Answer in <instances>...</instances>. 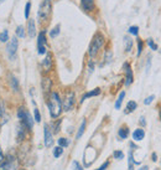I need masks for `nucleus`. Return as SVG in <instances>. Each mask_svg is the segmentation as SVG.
<instances>
[{"label":"nucleus","instance_id":"f257e3e1","mask_svg":"<svg viewBox=\"0 0 161 170\" xmlns=\"http://www.w3.org/2000/svg\"><path fill=\"white\" fill-rule=\"evenodd\" d=\"M48 109H50V114L52 118H57L60 117L61 112H62V101L58 96L57 92H51L50 95V98H48Z\"/></svg>","mask_w":161,"mask_h":170},{"label":"nucleus","instance_id":"f03ea898","mask_svg":"<svg viewBox=\"0 0 161 170\" xmlns=\"http://www.w3.org/2000/svg\"><path fill=\"white\" fill-rule=\"evenodd\" d=\"M104 42H105V39H104V36H103L102 33H97V34L93 36L92 42H91L89 49H88V55H89L92 59L96 57L98 51H99V50L102 49V46L104 45Z\"/></svg>","mask_w":161,"mask_h":170},{"label":"nucleus","instance_id":"7ed1b4c3","mask_svg":"<svg viewBox=\"0 0 161 170\" xmlns=\"http://www.w3.org/2000/svg\"><path fill=\"white\" fill-rule=\"evenodd\" d=\"M51 10H52L51 0H42L41 5H40V9H38V14H37L38 21L40 23L46 21L51 15Z\"/></svg>","mask_w":161,"mask_h":170},{"label":"nucleus","instance_id":"20e7f679","mask_svg":"<svg viewBox=\"0 0 161 170\" xmlns=\"http://www.w3.org/2000/svg\"><path fill=\"white\" fill-rule=\"evenodd\" d=\"M18 117H19V119L28 127L29 131L33 127V119H32L31 114L26 111V108H24V107L19 108V111H18Z\"/></svg>","mask_w":161,"mask_h":170},{"label":"nucleus","instance_id":"39448f33","mask_svg":"<svg viewBox=\"0 0 161 170\" xmlns=\"http://www.w3.org/2000/svg\"><path fill=\"white\" fill-rule=\"evenodd\" d=\"M37 52H38V55L47 54V51H46V33L45 31H41L37 36Z\"/></svg>","mask_w":161,"mask_h":170},{"label":"nucleus","instance_id":"423d86ee","mask_svg":"<svg viewBox=\"0 0 161 170\" xmlns=\"http://www.w3.org/2000/svg\"><path fill=\"white\" fill-rule=\"evenodd\" d=\"M43 143H45L46 148H51L53 145V134H52L48 124L43 126Z\"/></svg>","mask_w":161,"mask_h":170},{"label":"nucleus","instance_id":"0eeeda50","mask_svg":"<svg viewBox=\"0 0 161 170\" xmlns=\"http://www.w3.org/2000/svg\"><path fill=\"white\" fill-rule=\"evenodd\" d=\"M18 46H19V41H18V37H13L10 40V42L6 46V51H8V55L10 56L11 60L15 59V55H16V51H18Z\"/></svg>","mask_w":161,"mask_h":170},{"label":"nucleus","instance_id":"6e6552de","mask_svg":"<svg viewBox=\"0 0 161 170\" xmlns=\"http://www.w3.org/2000/svg\"><path fill=\"white\" fill-rule=\"evenodd\" d=\"M123 70H124V73H125V81H124V85L129 87L133 82H134V75H133V70L130 67V64L129 62H124L123 65Z\"/></svg>","mask_w":161,"mask_h":170},{"label":"nucleus","instance_id":"1a4fd4ad","mask_svg":"<svg viewBox=\"0 0 161 170\" xmlns=\"http://www.w3.org/2000/svg\"><path fill=\"white\" fill-rule=\"evenodd\" d=\"M73 106H74V93L69 92V93L66 95L63 102H62V109L68 112V111H71L73 108Z\"/></svg>","mask_w":161,"mask_h":170},{"label":"nucleus","instance_id":"9d476101","mask_svg":"<svg viewBox=\"0 0 161 170\" xmlns=\"http://www.w3.org/2000/svg\"><path fill=\"white\" fill-rule=\"evenodd\" d=\"M42 66H43L46 72L51 71V68H52V55H51L50 52L46 54V57H45L43 61H42Z\"/></svg>","mask_w":161,"mask_h":170},{"label":"nucleus","instance_id":"9b49d317","mask_svg":"<svg viewBox=\"0 0 161 170\" xmlns=\"http://www.w3.org/2000/svg\"><path fill=\"white\" fill-rule=\"evenodd\" d=\"M14 158L13 157H8V159H4L3 163H0V170H11L14 165Z\"/></svg>","mask_w":161,"mask_h":170},{"label":"nucleus","instance_id":"f8f14e48","mask_svg":"<svg viewBox=\"0 0 161 170\" xmlns=\"http://www.w3.org/2000/svg\"><path fill=\"white\" fill-rule=\"evenodd\" d=\"M145 138V131L141 129V128H138L133 132V140L134 142H140Z\"/></svg>","mask_w":161,"mask_h":170},{"label":"nucleus","instance_id":"ddd939ff","mask_svg":"<svg viewBox=\"0 0 161 170\" xmlns=\"http://www.w3.org/2000/svg\"><path fill=\"white\" fill-rule=\"evenodd\" d=\"M28 34H29L30 39H32L36 35V25H35V20L33 19H29V23H28Z\"/></svg>","mask_w":161,"mask_h":170},{"label":"nucleus","instance_id":"4468645a","mask_svg":"<svg viewBox=\"0 0 161 170\" xmlns=\"http://www.w3.org/2000/svg\"><path fill=\"white\" fill-rule=\"evenodd\" d=\"M51 86H52V81L50 77H43L42 78V91L45 93H48L50 90H51Z\"/></svg>","mask_w":161,"mask_h":170},{"label":"nucleus","instance_id":"2eb2a0df","mask_svg":"<svg viewBox=\"0 0 161 170\" xmlns=\"http://www.w3.org/2000/svg\"><path fill=\"white\" fill-rule=\"evenodd\" d=\"M81 5L86 11H92L94 9V0H81Z\"/></svg>","mask_w":161,"mask_h":170},{"label":"nucleus","instance_id":"dca6fc26","mask_svg":"<svg viewBox=\"0 0 161 170\" xmlns=\"http://www.w3.org/2000/svg\"><path fill=\"white\" fill-rule=\"evenodd\" d=\"M100 95V88H94L93 91H89V92H87L83 97H82V100H81V103H83L87 98H91V97H96V96H99Z\"/></svg>","mask_w":161,"mask_h":170},{"label":"nucleus","instance_id":"f3484780","mask_svg":"<svg viewBox=\"0 0 161 170\" xmlns=\"http://www.w3.org/2000/svg\"><path fill=\"white\" fill-rule=\"evenodd\" d=\"M25 128H28V127L23 122H20V124L18 126V142H20L25 138Z\"/></svg>","mask_w":161,"mask_h":170},{"label":"nucleus","instance_id":"a211bd4d","mask_svg":"<svg viewBox=\"0 0 161 170\" xmlns=\"http://www.w3.org/2000/svg\"><path fill=\"white\" fill-rule=\"evenodd\" d=\"M118 136L120 139H127L129 137V128L128 126H122L118 131Z\"/></svg>","mask_w":161,"mask_h":170},{"label":"nucleus","instance_id":"6ab92c4d","mask_svg":"<svg viewBox=\"0 0 161 170\" xmlns=\"http://www.w3.org/2000/svg\"><path fill=\"white\" fill-rule=\"evenodd\" d=\"M136 107H138V103L135 102V101H129V102L127 103V107H125V111H124V113H125V114L133 113V112L136 109Z\"/></svg>","mask_w":161,"mask_h":170},{"label":"nucleus","instance_id":"aec40b11","mask_svg":"<svg viewBox=\"0 0 161 170\" xmlns=\"http://www.w3.org/2000/svg\"><path fill=\"white\" fill-rule=\"evenodd\" d=\"M124 49L125 52H130L133 49V39L129 36H124Z\"/></svg>","mask_w":161,"mask_h":170},{"label":"nucleus","instance_id":"412c9836","mask_svg":"<svg viewBox=\"0 0 161 170\" xmlns=\"http://www.w3.org/2000/svg\"><path fill=\"white\" fill-rule=\"evenodd\" d=\"M86 124H87V122H86V119H83L82 123H81V127H79V129H78V132H77V134H76V139H81V138H82L84 131H86Z\"/></svg>","mask_w":161,"mask_h":170},{"label":"nucleus","instance_id":"4be33fe9","mask_svg":"<svg viewBox=\"0 0 161 170\" xmlns=\"http://www.w3.org/2000/svg\"><path fill=\"white\" fill-rule=\"evenodd\" d=\"M124 98H125V91H123V92L119 93V97L117 98V102H115V109H120L122 103L124 101Z\"/></svg>","mask_w":161,"mask_h":170},{"label":"nucleus","instance_id":"5701e85b","mask_svg":"<svg viewBox=\"0 0 161 170\" xmlns=\"http://www.w3.org/2000/svg\"><path fill=\"white\" fill-rule=\"evenodd\" d=\"M134 164H135V160H134L133 152H129L128 153V170H134Z\"/></svg>","mask_w":161,"mask_h":170},{"label":"nucleus","instance_id":"b1692460","mask_svg":"<svg viewBox=\"0 0 161 170\" xmlns=\"http://www.w3.org/2000/svg\"><path fill=\"white\" fill-rule=\"evenodd\" d=\"M61 33V26L60 25H56L51 31H50V36L52 37V39H55V37H57L58 35Z\"/></svg>","mask_w":161,"mask_h":170},{"label":"nucleus","instance_id":"393cba45","mask_svg":"<svg viewBox=\"0 0 161 170\" xmlns=\"http://www.w3.org/2000/svg\"><path fill=\"white\" fill-rule=\"evenodd\" d=\"M136 44H138V52H136V55L140 56L141 52H143V49H144V41L141 39H136Z\"/></svg>","mask_w":161,"mask_h":170},{"label":"nucleus","instance_id":"a878e982","mask_svg":"<svg viewBox=\"0 0 161 170\" xmlns=\"http://www.w3.org/2000/svg\"><path fill=\"white\" fill-rule=\"evenodd\" d=\"M63 154V148L62 147H56V148H53V157L55 158H60L61 155Z\"/></svg>","mask_w":161,"mask_h":170},{"label":"nucleus","instance_id":"bb28decb","mask_svg":"<svg viewBox=\"0 0 161 170\" xmlns=\"http://www.w3.org/2000/svg\"><path fill=\"white\" fill-rule=\"evenodd\" d=\"M129 34L133 35V36H138L139 35V26H136V25H133V26H130L129 28Z\"/></svg>","mask_w":161,"mask_h":170},{"label":"nucleus","instance_id":"cd10ccee","mask_svg":"<svg viewBox=\"0 0 161 170\" xmlns=\"http://www.w3.org/2000/svg\"><path fill=\"white\" fill-rule=\"evenodd\" d=\"M16 36L18 37H21V39H24L25 37V29H24V26H18V29H16Z\"/></svg>","mask_w":161,"mask_h":170},{"label":"nucleus","instance_id":"c85d7f7f","mask_svg":"<svg viewBox=\"0 0 161 170\" xmlns=\"http://www.w3.org/2000/svg\"><path fill=\"white\" fill-rule=\"evenodd\" d=\"M148 45H149V47H150L153 51H158V50H159V46L154 42L153 39H148Z\"/></svg>","mask_w":161,"mask_h":170},{"label":"nucleus","instance_id":"c756f323","mask_svg":"<svg viewBox=\"0 0 161 170\" xmlns=\"http://www.w3.org/2000/svg\"><path fill=\"white\" fill-rule=\"evenodd\" d=\"M58 145L62 147V148H67L69 145V140L67 138H60L58 139Z\"/></svg>","mask_w":161,"mask_h":170},{"label":"nucleus","instance_id":"7c9ffc66","mask_svg":"<svg viewBox=\"0 0 161 170\" xmlns=\"http://www.w3.org/2000/svg\"><path fill=\"white\" fill-rule=\"evenodd\" d=\"M113 157H114L117 160H122V159H124V153H123L122 150H115V152L113 153Z\"/></svg>","mask_w":161,"mask_h":170},{"label":"nucleus","instance_id":"2f4dec72","mask_svg":"<svg viewBox=\"0 0 161 170\" xmlns=\"http://www.w3.org/2000/svg\"><path fill=\"white\" fill-rule=\"evenodd\" d=\"M9 40V31L8 30H4V33L0 34V41L1 42H6Z\"/></svg>","mask_w":161,"mask_h":170},{"label":"nucleus","instance_id":"473e14b6","mask_svg":"<svg viewBox=\"0 0 161 170\" xmlns=\"http://www.w3.org/2000/svg\"><path fill=\"white\" fill-rule=\"evenodd\" d=\"M30 9H31V3L28 1L26 5H25V19L29 20V16H30Z\"/></svg>","mask_w":161,"mask_h":170},{"label":"nucleus","instance_id":"72a5a7b5","mask_svg":"<svg viewBox=\"0 0 161 170\" xmlns=\"http://www.w3.org/2000/svg\"><path fill=\"white\" fill-rule=\"evenodd\" d=\"M11 87L14 91H19V82H18L16 77H11Z\"/></svg>","mask_w":161,"mask_h":170},{"label":"nucleus","instance_id":"f704fd0d","mask_svg":"<svg viewBox=\"0 0 161 170\" xmlns=\"http://www.w3.org/2000/svg\"><path fill=\"white\" fill-rule=\"evenodd\" d=\"M33 116H35V121H36L37 123H40V122H41V114H40V111H38L37 108L33 109Z\"/></svg>","mask_w":161,"mask_h":170},{"label":"nucleus","instance_id":"c9c22d12","mask_svg":"<svg viewBox=\"0 0 161 170\" xmlns=\"http://www.w3.org/2000/svg\"><path fill=\"white\" fill-rule=\"evenodd\" d=\"M154 100H155V95H151V96H149V97H146L144 100V104L149 106V104H151V103L154 102Z\"/></svg>","mask_w":161,"mask_h":170},{"label":"nucleus","instance_id":"e433bc0d","mask_svg":"<svg viewBox=\"0 0 161 170\" xmlns=\"http://www.w3.org/2000/svg\"><path fill=\"white\" fill-rule=\"evenodd\" d=\"M60 124H61V119H58V122H56L55 124H52V128H53V133H58L60 132Z\"/></svg>","mask_w":161,"mask_h":170},{"label":"nucleus","instance_id":"4c0bfd02","mask_svg":"<svg viewBox=\"0 0 161 170\" xmlns=\"http://www.w3.org/2000/svg\"><path fill=\"white\" fill-rule=\"evenodd\" d=\"M72 167H73V170H84L82 167H81V164H79L77 160H74V162L72 163Z\"/></svg>","mask_w":161,"mask_h":170},{"label":"nucleus","instance_id":"58836bf2","mask_svg":"<svg viewBox=\"0 0 161 170\" xmlns=\"http://www.w3.org/2000/svg\"><path fill=\"white\" fill-rule=\"evenodd\" d=\"M112 56H113V55H112V52H110V51H107V54H105V62H107V64H109V62H110Z\"/></svg>","mask_w":161,"mask_h":170},{"label":"nucleus","instance_id":"ea45409f","mask_svg":"<svg viewBox=\"0 0 161 170\" xmlns=\"http://www.w3.org/2000/svg\"><path fill=\"white\" fill-rule=\"evenodd\" d=\"M108 167H109V162H104V163H103V164H102V165H100L97 170H105Z\"/></svg>","mask_w":161,"mask_h":170},{"label":"nucleus","instance_id":"a19ab883","mask_svg":"<svg viewBox=\"0 0 161 170\" xmlns=\"http://www.w3.org/2000/svg\"><path fill=\"white\" fill-rule=\"evenodd\" d=\"M88 70H89V73H92L93 71H94V62L91 60L89 61V64H88Z\"/></svg>","mask_w":161,"mask_h":170},{"label":"nucleus","instance_id":"79ce46f5","mask_svg":"<svg viewBox=\"0 0 161 170\" xmlns=\"http://www.w3.org/2000/svg\"><path fill=\"white\" fill-rule=\"evenodd\" d=\"M150 66H151V57L149 56V59H148V65H146V72H149V70H150Z\"/></svg>","mask_w":161,"mask_h":170},{"label":"nucleus","instance_id":"37998d69","mask_svg":"<svg viewBox=\"0 0 161 170\" xmlns=\"http://www.w3.org/2000/svg\"><path fill=\"white\" fill-rule=\"evenodd\" d=\"M3 114H4V104H3L1 98H0V116H3Z\"/></svg>","mask_w":161,"mask_h":170},{"label":"nucleus","instance_id":"c03bdc74","mask_svg":"<svg viewBox=\"0 0 161 170\" xmlns=\"http://www.w3.org/2000/svg\"><path fill=\"white\" fill-rule=\"evenodd\" d=\"M140 124H141L143 127H145V126H146V121H145V118H144V117H140Z\"/></svg>","mask_w":161,"mask_h":170},{"label":"nucleus","instance_id":"a18cd8bd","mask_svg":"<svg viewBox=\"0 0 161 170\" xmlns=\"http://www.w3.org/2000/svg\"><path fill=\"white\" fill-rule=\"evenodd\" d=\"M151 160H153L154 163H156V160H158V155H156V153H153V154H151Z\"/></svg>","mask_w":161,"mask_h":170},{"label":"nucleus","instance_id":"49530a36","mask_svg":"<svg viewBox=\"0 0 161 170\" xmlns=\"http://www.w3.org/2000/svg\"><path fill=\"white\" fill-rule=\"evenodd\" d=\"M4 154H3V150H1V147H0V163H3L4 162Z\"/></svg>","mask_w":161,"mask_h":170},{"label":"nucleus","instance_id":"de8ad7c7","mask_svg":"<svg viewBox=\"0 0 161 170\" xmlns=\"http://www.w3.org/2000/svg\"><path fill=\"white\" fill-rule=\"evenodd\" d=\"M129 145H130V148H131V149H138V145H135L133 142H130V144H129Z\"/></svg>","mask_w":161,"mask_h":170},{"label":"nucleus","instance_id":"09e8293b","mask_svg":"<svg viewBox=\"0 0 161 170\" xmlns=\"http://www.w3.org/2000/svg\"><path fill=\"white\" fill-rule=\"evenodd\" d=\"M138 170H149V167L148 165H144V167H141V168H139Z\"/></svg>","mask_w":161,"mask_h":170},{"label":"nucleus","instance_id":"8fccbe9b","mask_svg":"<svg viewBox=\"0 0 161 170\" xmlns=\"http://www.w3.org/2000/svg\"><path fill=\"white\" fill-rule=\"evenodd\" d=\"M4 1H5V0H0V4H3V3H4Z\"/></svg>","mask_w":161,"mask_h":170},{"label":"nucleus","instance_id":"3c124183","mask_svg":"<svg viewBox=\"0 0 161 170\" xmlns=\"http://www.w3.org/2000/svg\"><path fill=\"white\" fill-rule=\"evenodd\" d=\"M160 121H161V107H160Z\"/></svg>","mask_w":161,"mask_h":170},{"label":"nucleus","instance_id":"603ef678","mask_svg":"<svg viewBox=\"0 0 161 170\" xmlns=\"http://www.w3.org/2000/svg\"><path fill=\"white\" fill-rule=\"evenodd\" d=\"M23 170H25V169H23Z\"/></svg>","mask_w":161,"mask_h":170}]
</instances>
